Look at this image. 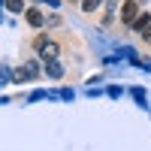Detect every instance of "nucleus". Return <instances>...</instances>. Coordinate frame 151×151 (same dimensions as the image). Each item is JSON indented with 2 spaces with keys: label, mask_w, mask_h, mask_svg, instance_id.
Returning <instances> with one entry per match:
<instances>
[{
  "label": "nucleus",
  "mask_w": 151,
  "mask_h": 151,
  "mask_svg": "<svg viewBox=\"0 0 151 151\" xmlns=\"http://www.w3.org/2000/svg\"><path fill=\"white\" fill-rule=\"evenodd\" d=\"M33 45H36V52H40V58H42V60H58V52H60V48H58V42H55V40H45V36H40Z\"/></svg>",
  "instance_id": "f257e3e1"
},
{
  "label": "nucleus",
  "mask_w": 151,
  "mask_h": 151,
  "mask_svg": "<svg viewBox=\"0 0 151 151\" xmlns=\"http://www.w3.org/2000/svg\"><path fill=\"white\" fill-rule=\"evenodd\" d=\"M136 18H139V3H136V0H124V6H121V21L133 27Z\"/></svg>",
  "instance_id": "f03ea898"
},
{
  "label": "nucleus",
  "mask_w": 151,
  "mask_h": 151,
  "mask_svg": "<svg viewBox=\"0 0 151 151\" xmlns=\"http://www.w3.org/2000/svg\"><path fill=\"white\" fill-rule=\"evenodd\" d=\"M36 76H40V64H36V60H27V64L15 73V79H18V82H33Z\"/></svg>",
  "instance_id": "7ed1b4c3"
},
{
  "label": "nucleus",
  "mask_w": 151,
  "mask_h": 151,
  "mask_svg": "<svg viewBox=\"0 0 151 151\" xmlns=\"http://www.w3.org/2000/svg\"><path fill=\"white\" fill-rule=\"evenodd\" d=\"M24 18H27L30 27H42V24L48 21V18L42 15V9H27V12H24Z\"/></svg>",
  "instance_id": "20e7f679"
},
{
  "label": "nucleus",
  "mask_w": 151,
  "mask_h": 151,
  "mask_svg": "<svg viewBox=\"0 0 151 151\" xmlns=\"http://www.w3.org/2000/svg\"><path fill=\"white\" fill-rule=\"evenodd\" d=\"M45 73L52 76V79H60V76H64V67H60L58 60H45Z\"/></svg>",
  "instance_id": "39448f33"
},
{
  "label": "nucleus",
  "mask_w": 151,
  "mask_h": 151,
  "mask_svg": "<svg viewBox=\"0 0 151 151\" xmlns=\"http://www.w3.org/2000/svg\"><path fill=\"white\" fill-rule=\"evenodd\" d=\"M148 24H151V12H142V15L133 21V30H139V33H142V30L148 27Z\"/></svg>",
  "instance_id": "423d86ee"
},
{
  "label": "nucleus",
  "mask_w": 151,
  "mask_h": 151,
  "mask_svg": "<svg viewBox=\"0 0 151 151\" xmlns=\"http://www.w3.org/2000/svg\"><path fill=\"white\" fill-rule=\"evenodd\" d=\"M3 6H6L9 12H21V9L27 12V6H24V0H3Z\"/></svg>",
  "instance_id": "0eeeda50"
},
{
  "label": "nucleus",
  "mask_w": 151,
  "mask_h": 151,
  "mask_svg": "<svg viewBox=\"0 0 151 151\" xmlns=\"http://www.w3.org/2000/svg\"><path fill=\"white\" fill-rule=\"evenodd\" d=\"M100 3H103V0H82V9L85 12H94V9H100Z\"/></svg>",
  "instance_id": "6e6552de"
},
{
  "label": "nucleus",
  "mask_w": 151,
  "mask_h": 151,
  "mask_svg": "<svg viewBox=\"0 0 151 151\" xmlns=\"http://www.w3.org/2000/svg\"><path fill=\"white\" fill-rule=\"evenodd\" d=\"M45 24H48V27H58V24H60V15H48Z\"/></svg>",
  "instance_id": "1a4fd4ad"
},
{
  "label": "nucleus",
  "mask_w": 151,
  "mask_h": 151,
  "mask_svg": "<svg viewBox=\"0 0 151 151\" xmlns=\"http://www.w3.org/2000/svg\"><path fill=\"white\" fill-rule=\"evenodd\" d=\"M142 40H145V42H151V24H148V27L142 30Z\"/></svg>",
  "instance_id": "9d476101"
}]
</instances>
